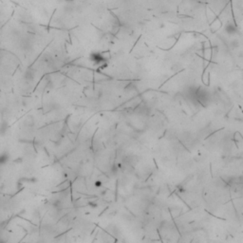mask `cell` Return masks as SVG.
<instances>
[{
	"instance_id": "cell-3",
	"label": "cell",
	"mask_w": 243,
	"mask_h": 243,
	"mask_svg": "<svg viewBox=\"0 0 243 243\" xmlns=\"http://www.w3.org/2000/svg\"><path fill=\"white\" fill-rule=\"evenodd\" d=\"M95 185H96V186H101V185H102V183H101V181H96Z\"/></svg>"
},
{
	"instance_id": "cell-2",
	"label": "cell",
	"mask_w": 243,
	"mask_h": 243,
	"mask_svg": "<svg viewBox=\"0 0 243 243\" xmlns=\"http://www.w3.org/2000/svg\"><path fill=\"white\" fill-rule=\"evenodd\" d=\"M7 161H8V157H7V155H5V154L0 155V164L5 163Z\"/></svg>"
},
{
	"instance_id": "cell-1",
	"label": "cell",
	"mask_w": 243,
	"mask_h": 243,
	"mask_svg": "<svg viewBox=\"0 0 243 243\" xmlns=\"http://www.w3.org/2000/svg\"><path fill=\"white\" fill-rule=\"evenodd\" d=\"M90 58H91L92 62L95 64H103L104 62H105L104 56L100 53H92Z\"/></svg>"
}]
</instances>
